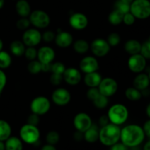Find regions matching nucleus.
<instances>
[{"instance_id":"obj_16","label":"nucleus","mask_w":150,"mask_h":150,"mask_svg":"<svg viewBox=\"0 0 150 150\" xmlns=\"http://www.w3.org/2000/svg\"><path fill=\"white\" fill-rule=\"evenodd\" d=\"M69 23L76 30H83L86 29L89 23L87 16L82 13H74L69 18Z\"/></svg>"},{"instance_id":"obj_37","label":"nucleus","mask_w":150,"mask_h":150,"mask_svg":"<svg viewBox=\"0 0 150 150\" xmlns=\"http://www.w3.org/2000/svg\"><path fill=\"white\" fill-rule=\"evenodd\" d=\"M23 55L25 56L26 59H28L29 61L37 59V57H38V50L35 48V47H26Z\"/></svg>"},{"instance_id":"obj_35","label":"nucleus","mask_w":150,"mask_h":150,"mask_svg":"<svg viewBox=\"0 0 150 150\" xmlns=\"http://www.w3.org/2000/svg\"><path fill=\"white\" fill-rule=\"evenodd\" d=\"M66 67L64 63L62 62H55L51 63V73H56V74L62 75L65 70Z\"/></svg>"},{"instance_id":"obj_39","label":"nucleus","mask_w":150,"mask_h":150,"mask_svg":"<svg viewBox=\"0 0 150 150\" xmlns=\"http://www.w3.org/2000/svg\"><path fill=\"white\" fill-rule=\"evenodd\" d=\"M140 54L146 59H150V41L147 40L142 44Z\"/></svg>"},{"instance_id":"obj_5","label":"nucleus","mask_w":150,"mask_h":150,"mask_svg":"<svg viewBox=\"0 0 150 150\" xmlns=\"http://www.w3.org/2000/svg\"><path fill=\"white\" fill-rule=\"evenodd\" d=\"M19 135L22 142L29 144H35L39 141L40 132L38 126L32 125L26 123L21 127Z\"/></svg>"},{"instance_id":"obj_20","label":"nucleus","mask_w":150,"mask_h":150,"mask_svg":"<svg viewBox=\"0 0 150 150\" xmlns=\"http://www.w3.org/2000/svg\"><path fill=\"white\" fill-rule=\"evenodd\" d=\"M102 79L103 78L100 73L96 71L85 74L84 78H83V82H84L85 85L89 88L98 87Z\"/></svg>"},{"instance_id":"obj_25","label":"nucleus","mask_w":150,"mask_h":150,"mask_svg":"<svg viewBox=\"0 0 150 150\" xmlns=\"http://www.w3.org/2000/svg\"><path fill=\"white\" fill-rule=\"evenodd\" d=\"M5 150H23L21 139L16 136H10L5 141Z\"/></svg>"},{"instance_id":"obj_53","label":"nucleus","mask_w":150,"mask_h":150,"mask_svg":"<svg viewBox=\"0 0 150 150\" xmlns=\"http://www.w3.org/2000/svg\"><path fill=\"white\" fill-rule=\"evenodd\" d=\"M146 115L148 116V117H149V118L150 119V103L149 104H148L147 106H146Z\"/></svg>"},{"instance_id":"obj_31","label":"nucleus","mask_w":150,"mask_h":150,"mask_svg":"<svg viewBox=\"0 0 150 150\" xmlns=\"http://www.w3.org/2000/svg\"><path fill=\"white\" fill-rule=\"evenodd\" d=\"M27 70L32 75H37L42 72V64L38 59L29 61L27 65Z\"/></svg>"},{"instance_id":"obj_56","label":"nucleus","mask_w":150,"mask_h":150,"mask_svg":"<svg viewBox=\"0 0 150 150\" xmlns=\"http://www.w3.org/2000/svg\"><path fill=\"white\" fill-rule=\"evenodd\" d=\"M4 5V0H0V9L2 8Z\"/></svg>"},{"instance_id":"obj_34","label":"nucleus","mask_w":150,"mask_h":150,"mask_svg":"<svg viewBox=\"0 0 150 150\" xmlns=\"http://www.w3.org/2000/svg\"><path fill=\"white\" fill-rule=\"evenodd\" d=\"M107 42L111 47L117 46L121 42V37L117 32H111L108 35Z\"/></svg>"},{"instance_id":"obj_55","label":"nucleus","mask_w":150,"mask_h":150,"mask_svg":"<svg viewBox=\"0 0 150 150\" xmlns=\"http://www.w3.org/2000/svg\"><path fill=\"white\" fill-rule=\"evenodd\" d=\"M121 1H123V2L127 3V4H131L132 2H133V0H121Z\"/></svg>"},{"instance_id":"obj_60","label":"nucleus","mask_w":150,"mask_h":150,"mask_svg":"<svg viewBox=\"0 0 150 150\" xmlns=\"http://www.w3.org/2000/svg\"><path fill=\"white\" fill-rule=\"evenodd\" d=\"M1 92H0V97H1Z\"/></svg>"},{"instance_id":"obj_26","label":"nucleus","mask_w":150,"mask_h":150,"mask_svg":"<svg viewBox=\"0 0 150 150\" xmlns=\"http://www.w3.org/2000/svg\"><path fill=\"white\" fill-rule=\"evenodd\" d=\"M73 47L74 51L79 54H86L90 49V45L84 39H78L73 41Z\"/></svg>"},{"instance_id":"obj_8","label":"nucleus","mask_w":150,"mask_h":150,"mask_svg":"<svg viewBox=\"0 0 150 150\" xmlns=\"http://www.w3.org/2000/svg\"><path fill=\"white\" fill-rule=\"evenodd\" d=\"M98 88L101 95L110 98L117 93L118 90V83L113 78L105 77L102 79Z\"/></svg>"},{"instance_id":"obj_58","label":"nucleus","mask_w":150,"mask_h":150,"mask_svg":"<svg viewBox=\"0 0 150 150\" xmlns=\"http://www.w3.org/2000/svg\"><path fill=\"white\" fill-rule=\"evenodd\" d=\"M148 76H149V79H150V71H149V74H148Z\"/></svg>"},{"instance_id":"obj_41","label":"nucleus","mask_w":150,"mask_h":150,"mask_svg":"<svg viewBox=\"0 0 150 150\" xmlns=\"http://www.w3.org/2000/svg\"><path fill=\"white\" fill-rule=\"evenodd\" d=\"M99 89L98 87H92L89 88V89L86 92V97L88 99L91 101H93L98 95H100Z\"/></svg>"},{"instance_id":"obj_9","label":"nucleus","mask_w":150,"mask_h":150,"mask_svg":"<svg viewBox=\"0 0 150 150\" xmlns=\"http://www.w3.org/2000/svg\"><path fill=\"white\" fill-rule=\"evenodd\" d=\"M22 41L26 47H35L42 41V33L37 28H29L23 32Z\"/></svg>"},{"instance_id":"obj_4","label":"nucleus","mask_w":150,"mask_h":150,"mask_svg":"<svg viewBox=\"0 0 150 150\" xmlns=\"http://www.w3.org/2000/svg\"><path fill=\"white\" fill-rule=\"evenodd\" d=\"M130 13L136 19L144 20L150 17L149 0H133L130 4Z\"/></svg>"},{"instance_id":"obj_57","label":"nucleus","mask_w":150,"mask_h":150,"mask_svg":"<svg viewBox=\"0 0 150 150\" xmlns=\"http://www.w3.org/2000/svg\"><path fill=\"white\" fill-rule=\"evenodd\" d=\"M3 49V41L0 39V51H2Z\"/></svg>"},{"instance_id":"obj_18","label":"nucleus","mask_w":150,"mask_h":150,"mask_svg":"<svg viewBox=\"0 0 150 150\" xmlns=\"http://www.w3.org/2000/svg\"><path fill=\"white\" fill-rule=\"evenodd\" d=\"M56 53L50 46H42L38 50L37 59L42 64H51L55 59Z\"/></svg>"},{"instance_id":"obj_51","label":"nucleus","mask_w":150,"mask_h":150,"mask_svg":"<svg viewBox=\"0 0 150 150\" xmlns=\"http://www.w3.org/2000/svg\"><path fill=\"white\" fill-rule=\"evenodd\" d=\"M41 150H57V149H56V147L54 146V145L47 144L46 145H44V146H42Z\"/></svg>"},{"instance_id":"obj_42","label":"nucleus","mask_w":150,"mask_h":150,"mask_svg":"<svg viewBox=\"0 0 150 150\" xmlns=\"http://www.w3.org/2000/svg\"><path fill=\"white\" fill-rule=\"evenodd\" d=\"M63 81L62 75L56 74V73H51L50 76V82L54 86H59L62 83Z\"/></svg>"},{"instance_id":"obj_10","label":"nucleus","mask_w":150,"mask_h":150,"mask_svg":"<svg viewBox=\"0 0 150 150\" xmlns=\"http://www.w3.org/2000/svg\"><path fill=\"white\" fill-rule=\"evenodd\" d=\"M90 50L95 57H103L110 52L111 46L106 40L98 38L91 42Z\"/></svg>"},{"instance_id":"obj_46","label":"nucleus","mask_w":150,"mask_h":150,"mask_svg":"<svg viewBox=\"0 0 150 150\" xmlns=\"http://www.w3.org/2000/svg\"><path fill=\"white\" fill-rule=\"evenodd\" d=\"M110 150H128V147L125 146L124 144L122 143V142L121 143L117 142V143L114 144V145L111 146Z\"/></svg>"},{"instance_id":"obj_32","label":"nucleus","mask_w":150,"mask_h":150,"mask_svg":"<svg viewBox=\"0 0 150 150\" xmlns=\"http://www.w3.org/2000/svg\"><path fill=\"white\" fill-rule=\"evenodd\" d=\"M108 98L106 96H104V95L100 94L93 101L94 105L97 108H99V109H103L105 108L108 105Z\"/></svg>"},{"instance_id":"obj_28","label":"nucleus","mask_w":150,"mask_h":150,"mask_svg":"<svg viewBox=\"0 0 150 150\" xmlns=\"http://www.w3.org/2000/svg\"><path fill=\"white\" fill-rule=\"evenodd\" d=\"M123 16L124 14L120 12L119 10L114 9L111 13H109L108 16V21L111 25L117 26L122 23Z\"/></svg>"},{"instance_id":"obj_24","label":"nucleus","mask_w":150,"mask_h":150,"mask_svg":"<svg viewBox=\"0 0 150 150\" xmlns=\"http://www.w3.org/2000/svg\"><path fill=\"white\" fill-rule=\"evenodd\" d=\"M83 139L89 143H95L99 140V129L96 125H92L83 133Z\"/></svg>"},{"instance_id":"obj_48","label":"nucleus","mask_w":150,"mask_h":150,"mask_svg":"<svg viewBox=\"0 0 150 150\" xmlns=\"http://www.w3.org/2000/svg\"><path fill=\"white\" fill-rule=\"evenodd\" d=\"M143 130L145 133V136H147L150 139V119L146 122H145L143 126Z\"/></svg>"},{"instance_id":"obj_33","label":"nucleus","mask_w":150,"mask_h":150,"mask_svg":"<svg viewBox=\"0 0 150 150\" xmlns=\"http://www.w3.org/2000/svg\"><path fill=\"white\" fill-rule=\"evenodd\" d=\"M45 139H46L47 144H48L56 145L59 142L60 136L58 132L56 131V130H51L47 133Z\"/></svg>"},{"instance_id":"obj_50","label":"nucleus","mask_w":150,"mask_h":150,"mask_svg":"<svg viewBox=\"0 0 150 150\" xmlns=\"http://www.w3.org/2000/svg\"><path fill=\"white\" fill-rule=\"evenodd\" d=\"M74 139L77 141H80V140H81V139H83V133L77 131L74 134Z\"/></svg>"},{"instance_id":"obj_11","label":"nucleus","mask_w":150,"mask_h":150,"mask_svg":"<svg viewBox=\"0 0 150 150\" xmlns=\"http://www.w3.org/2000/svg\"><path fill=\"white\" fill-rule=\"evenodd\" d=\"M127 66L129 70L133 73H140L144 70L146 66V59L141 54L130 55L127 60Z\"/></svg>"},{"instance_id":"obj_23","label":"nucleus","mask_w":150,"mask_h":150,"mask_svg":"<svg viewBox=\"0 0 150 150\" xmlns=\"http://www.w3.org/2000/svg\"><path fill=\"white\" fill-rule=\"evenodd\" d=\"M26 48V45H24L23 41L19 40H13L10 45V51L11 54L18 57H21L24 54Z\"/></svg>"},{"instance_id":"obj_17","label":"nucleus","mask_w":150,"mask_h":150,"mask_svg":"<svg viewBox=\"0 0 150 150\" xmlns=\"http://www.w3.org/2000/svg\"><path fill=\"white\" fill-rule=\"evenodd\" d=\"M54 41L58 47L62 48H66L73 45V37L70 32L59 29L57 30Z\"/></svg>"},{"instance_id":"obj_15","label":"nucleus","mask_w":150,"mask_h":150,"mask_svg":"<svg viewBox=\"0 0 150 150\" xmlns=\"http://www.w3.org/2000/svg\"><path fill=\"white\" fill-rule=\"evenodd\" d=\"M62 76L63 80L70 86L78 85L82 79L81 70L73 67H67V68L66 67Z\"/></svg>"},{"instance_id":"obj_54","label":"nucleus","mask_w":150,"mask_h":150,"mask_svg":"<svg viewBox=\"0 0 150 150\" xmlns=\"http://www.w3.org/2000/svg\"><path fill=\"white\" fill-rule=\"evenodd\" d=\"M0 150H5V145H4V142L0 141Z\"/></svg>"},{"instance_id":"obj_40","label":"nucleus","mask_w":150,"mask_h":150,"mask_svg":"<svg viewBox=\"0 0 150 150\" xmlns=\"http://www.w3.org/2000/svg\"><path fill=\"white\" fill-rule=\"evenodd\" d=\"M55 38L56 34L52 31H45L42 34V40H43L45 42H48V43L54 41Z\"/></svg>"},{"instance_id":"obj_1","label":"nucleus","mask_w":150,"mask_h":150,"mask_svg":"<svg viewBox=\"0 0 150 150\" xmlns=\"http://www.w3.org/2000/svg\"><path fill=\"white\" fill-rule=\"evenodd\" d=\"M145 136L143 127L138 125L131 124L121 129L120 140L128 148H135L144 142Z\"/></svg>"},{"instance_id":"obj_45","label":"nucleus","mask_w":150,"mask_h":150,"mask_svg":"<svg viewBox=\"0 0 150 150\" xmlns=\"http://www.w3.org/2000/svg\"><path fill=\"white\" fill-rule=\"evenodd\" d=\"M7 83V76L5 73L0 69V92H2Z\"/></svg>"},{"instance_id":"obj_59","label":"nucleus","mask_w":150,"mask_h":150,"mask_svg":"<svg viewBox=\"0 0 150 150\" xmlns=\"http://www.w3.org/2000/svg\"><path fill=\"white\" fill-rule=\"evenodd\" d=\"M148 40L150 41V37H149V40Z\"/></svg>"},{"instance_id":"obj_22","label":"nucleus","mask_w":150,"mask_h":150,"mask_svg":"<svg viewBox=\"0 0 150 150\" xmlns=\"http://www.w3.org/2000/svg\"><path fill=\"white\" fill-rule=\"evenodd\" d=\"M141 48H142V43L136 39L128 40L125 43L124 45L125 52L130 54V55L140 54Z\"/></svg>"},{"instance_id":"obj_3","label":"nucleus","mask_w":150,"mask_h":150,"mask_svg":"<svg viewBox=\"0 0 150 150\" xmlns=\"http://www.w3.org/2000/svg\"><path fill=\"white\" fill-rule=\"evenodd\" d=\"M109 121L117 125L125 124L128 120L129 111L127 107L122 103L114 104L110 107L107 113Z\"/></svg>"},{"instance_id":"obj_2","label":"nucleus","mask_w":150,"mask_h":150,"mask_svg":"<svg viewBox=\"0 0 150 150\" xmlns=\"http://www.w3.org/2000/svg\"><path fill=\"white\" fill-rule=\"evenodd\" d=\"M121 128L113 123H108L99 130V140L103 145L111 146L120 140Z\"/></svg>"},{"instance_id":"obj_43","label":"nucleus","mask_w":150,"mask_h":150,"mask_svg":"<svg viewBox=\"0 0 150 150\" xmlns=\"http://www.w3.org/2000/svg\"><path fill=\"white\" fill-rule=\"evenodd\" d=\"M136 19V18L134 17V16L130 12H129V13L124 14V16H123L122 23H124L127 26H131L135 23Z\"/></svg>"},{"instance_id":"obj_38","label":"nucleus","mask_w":150,"mask_h":150,"mask_svg":"<svg viewBox=\"0 0 150 150\" xmlns=\"http://www.w3.org/2000/svg\"><path fill=\"white\" fill-rule=\"evenodd\" d=\"M30 21L29 18H21L16 22V27L21 31H25L30 28Z\"/></svg>"},{"instance_id":"obj_47","label":"nucleus","mask_w":150,"mask_h":150,"mask_svg":"<svg viewBox=\"0 0 150 150\" xmlns=\"http://www.w3.org/2000/svg\"><path fill=\"white\" fill-rule=\"evenodd\" d=\"M108 123H110V121L108 116H107V114L106 115H104L103 114V115H102L99 118V125L100 126V127L106 125H108Z\"/></svg>"},{"instance_id":"obj_27","label":"nucleus","mask_w":150,"mask_h":150,"mask_svg":"<svg viewBox=\"0 0 150 150\" xmlns=\"http://www.w3.org/2000/svg\"><path fill=\"white\" fill-rule=\"evenodd\" d=\"M12 128L10 125L4 120H0V141L5 142L11 136Z\"/></svg>"},{"instance_id":"obj_13","label":"nucleus","mask_w":150,"mask_h":150,"mask_svg":"<svg viewBox=\"0 0 150 150\" xmlns=\"http://www.w3.org/2000/svg\"><path fill=\"white\" fill-rule=\"evenodd\" d=\"M73 125L77 131L84 133L92 125V120L90 116L84 112H80L75 116Z\"/></svg>"},{"instance_id":"obj_49","label":"nucleus","mask_w":150,"mask_h":150,"mask_svg":"<svg viewBox=\"0 0 150 150\" xmlns=\"http://www.w3.org/2000/svg\"><path fill=\"white\" fill-rule=\"evenodd\" d=\"M51 64H42V72H45V73L51 72Z\"/></svg>"},{"instance_id":"obj_12","label":"nucleus","mask_w":150,"mask_h":150,"mask_svg":"<svg viewBox=\"0 0 150 150\" xmlns=\"http://www.w3.org/2000/svg\"><path fill=\"white\" fill-rule=\"evenodd\" d=\"M51 100L55 105L58 106L67 105L71 100V94L65 88H57L51 95Z\"/></svg>"},{"instance_id":"obj_6","label":"nucleus","mask_w":150,"mask_h":150,"mask_svg":"<svg viewBox=\"0 0 150 150\" xmlns=\"http://www.w3.org/2000/svg\"><path fill=\"white\" fill-rule=\"evenodd\" d=\"M29 19L31 25L38 29L48 27L51 23L49 15L42 10H35L31 12Z\"/></svg>"},{"instance_id":"obj_19","label":"nucleus","mask_w":150,"mask_h":150,"mask_svg":"<svg viewBox=\"0 0 150 150\" xmlns=\"http://www.w3.org/2000/svg\"><path fill=\"white\" fill-rule=\"evenodd\" d=\"M133 86L137 89L142 91H144L149 87L150 84V79L149 76L146 73H140L136 75V77L133 79Z\"/></svg>"},{"instance_id":"obj_52","label":"nucleus","mask_w":150,"mask_h":150,"mask_svg":"<svg viewBox=\"0 0 150 150\" xmlns=\"http://www.w3.org/2000/svg\"><path fill=\"white\" fill-rule=\"evenodd\" d=\"M144 150H150V139L144 146Z\"/></svg>"},{"instance_id":"obj_44","label":"nucleus","mask_w":150,"mask_h":150,"mask_svg":"<svg viewBox=\"0 0 150 150\" xmlns=\"http://www.w3.org/2000/svg\"><path fill=\"white\" fill-rule=\"evenodd\" d=\"M40 119L39 115L32 113L27 118V124L38 126L40 123Z\"/></svg>"},{"instance_id":"obj_21","label":"nucleus","mask_w":150,"mask_h":150,"mask_svg":"<svg viewBox=\"0 0 150 150\" xmlns=\"http://www.w3.org/2000/svg\"><path fill=\"white\" fill-rule=\"evenodd\" d=\"M16 10L21 18H29L32 9L27 0H17L16 4Z\"/></svg>"},{"instance_id":"obj_29","label":"nucleus","mask_w":150,"mask_h":150,"mask_svg":"<svg viewBox=\"0 0 150 150\" xmlns=\"http://www.w3.org/2000/svg\"><path fill=\"white\" fill-rule=\"evenodd\" d=\"M126 98L130 101H138L142 98V93L140 90L135 88L134 86L128 87L125 92Z\"/></svg>"},{"instance_id":"obj_36","label":"nucleus","mask_w":150,"mask_h":150,"mask_svg":"<svg viewBox=\"0 0 150 150\" xmlns=\"http://www.w3.org/2000/svg\"><path fill=\"white\" fill-rule=\"evenodd\" d=\"M114 9L119 10L123 14L129 13L130 10V4H127L125 2H123L121 0H117L114 3Z\"/></svg>"},{"instance_id":"obj_7","label":"nucleus","mask_w":150,"mask_h":150,"mask_svg":"<svg viewBox=\"0 0 150 150\" xmlns=\"http://www.w3.org/2000/svg\"><path fill=\"white\" fill-rule=\"evenodd\" d=\"M51 108V101L45 96H38L34 98L30 103L32 113L39 116L44 115L49 111Z\"/></svg>"},{"instance_id":"obj_14","label":"nucleus","mask_w":150,"mask_h":150,"mask_svg":"<svg viewBox=\"0 0 150 150\" xmlns=\"http://www.w3.org/2000/svg\"><path fill=\"white\" fill-rule=\"evenodd\" d=\"M79 70L85 74L98 71L99 70L98 60L95 56L83 57L79 63Z\"/></svg>"},{"instance_id":"obj_30","label":"nucleus","mask_w":150,"mask_h":150,"mask_svg":"<svg viewBox=\"0 0 150 150\" xmlns=\"http://www.w3.org/2000/svg\"><path fill=\"white\" fill-rule=\"evenodd\" d=\"M12 63V57L8 52L5 51H0V69L8 68Z\"/></svg>"}]
</instances>
